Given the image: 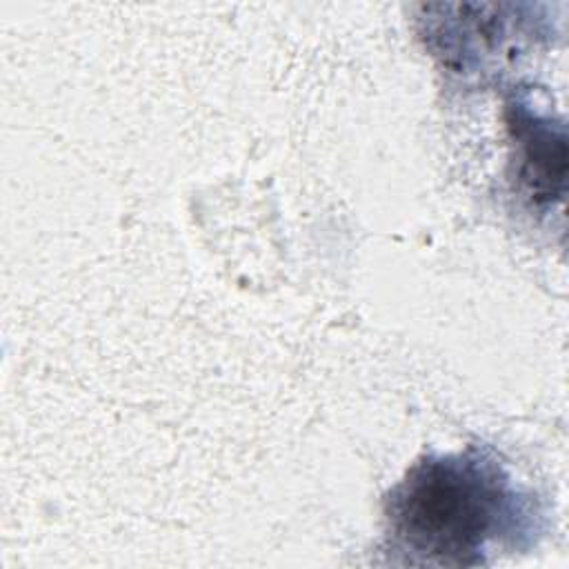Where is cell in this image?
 <instances>
[{
	"instance_id": "cell-2",
	"label": "cell",
	"mask_w": 569,
	"mask_h": 569,
	"mask_svg": "<svg viewBox=\"0 0 569 569\" xmlns=\"http://www.w3.org/2000/svg\"><path fill=\"white\" fill-rule=\"evenodd\" d=\"M507 131L516 149V180L536 207L565 200L567 131L562 122L545 116L522 98L507 102Z\"/></svg>"
},
{
	"instance_id": "cell-1",
	"label": "cell",
	"mask_w": 569,
	"mask_h": 569,
	"mask_svg": "<svg viewBox=\"0 0 569 569\" xmlns=\"http://www.w3.org/2000/svg\"><path fill=\"white\" fill-rule=\"evenodd\" d=\"M527 502L487 451L418 460L385 500L391 549L409 565L473 567L491 542L522 533Z\"/></svg>"
}]
</instances>
